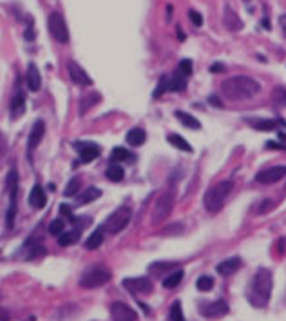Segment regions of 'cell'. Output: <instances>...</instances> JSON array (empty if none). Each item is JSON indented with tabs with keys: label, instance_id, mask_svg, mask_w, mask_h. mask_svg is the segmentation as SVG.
Returning a JSON list of instances; mask_svg holds the SVG:
<instances>
[{
	"label": "cell",
	"instance_id": "obj_28",
	"mask_svg": "<svg viewBox=\"0 0 286 321\" xmlns=\"http://www.w3.org/2000/svg\"><path fill=\"white\" fill-rule=\"evenodd\" d=\"M167 140H169V143H171V145H174V147L179 149V151H185V153H192V145L187 140H185L183 136L169 135V136H167Z\"/></svg>",
	"mask_w": 286,
	"mask_h": 321
},
{
	"label": "cell",
	"instance_id": "obj_25",
	"mask_svg": "<svg viewBox=\"0 0 286 321\" xmlns=\"http://www.w3.org/2000/svg\"><path fill=\"white\" fill-rule=\"evenodd\" d=\"M80 238H82V231L80 229H73V231H67V232H60L58 234V243L62 245V247H67V245L76 243Z\"/></svg>",
	"mask_w": 286,
	"mask_h": 321
},
{
	"label": "cell",
	"instance_id": "obj_30",
	"mask_svg": "<svg viewBox=\"0 0 286 321\" xmlns=\"http://www.w3.org/2000/svg\"><path fill=\"white\" fill-rule=\"evenodd\" d=\"M105 174H107V178L111 181H121V180H123V174H125V171H123V167H121V165H118V163H113V165H109V167H107Z\"/></svg>",
	"mask_w": 286,
	"mask_h": 321
},
{
	"label": "cell",
	"instance_id": "obj_14",
	"mask_svg": "<svg viewBox=\"0 0 286 321\" xmlns=\"http://www.w3.org/2000/svg\"><path fill=\"white\" fill-rule=\"evenodd\" d=\"M67 69H69V75H71V78H73V82H75V84H78V85H93L91 77L78 64L69 62V64H67Z\"/></svg>",
	"mask_w": 286,
	"mask_h": 321
},
{
	"label": "cell",
	"instance_id": "obj_23",
	"mask_svg": "<svg viewBox=\"0 0 286 321\" xmlns=\"http://www.w3.org/2000/svg\"><path fill=\"white\" fill-rule=\"evenodd\" d=\"M100 196H102V191H100L98 187H89V189H85V191L78 196L75 205H85V203H91V201L98 200Z\"/></svg>",
	"mask_w": 286,
	"mask_h": 321
},
{
	"label": "cell",
	"instance_id": "obj_11",
	"mask_svg": "<svg viewBox=\"0 0 286 321\" xmlns=\"http://www.w3.org/2000/svg\"><path fill=\"white\" fill-rule=\"evenodd\" d=\"M199 312H201L205 318H219V316H225L229 312V305H227V301H223V300L201 303V305H199Z\"/></svg>",
	"mask_w": 286,
	"mask_h": 321
},
{
	"label": "cell",
	"instance_id": "obj_10",
	"mask_svg": "<svg viewBox=\"0 0 286 321\" xmlns=\"http://www.w3.org/2000/svg\"><path fill=\"white\" fill-rule=\"evenodd\" d=\"M111 318H113V321H136L138 314L129 307L127 303L114 301L111 305Z\"/></svg>",
	"mask_w": 286,
	"mask_h": 321
},
{
	"label": "cell",
	"instance_id": "obj_38",
	"mask_svg": "<svg viewBox=\"0 0 286 321\" xmlns=\"http://www.w3.org/2000/svg\"><path fill=\"white\" fill-rule=\"evenodd\" d=\"M78 189H80V178H73V180L67 183V187H65L64 194L65 196H75V194L78 193Z\"/></svg>",
	"mask_w": 286,
	"mask_h": 321
},
{
	"label": "cell",
	"instance_id": "obj_26",
	"mask_svg": "<svg viewBox=\"0 0 286 321\" xmlns=\"http://www.w3.org/2000/svg\"><path fill=\"white\" fill-rule=\"evenodd\" d=\"M172 269H176V263H163V261H156V263H153L151 267H149V272L151 274H154V276H167L169 272H171Z\"/></svg>",
	"mask_w": 286,
	"mask_h": 321
},
{
	"label": "cell",
	"instance_id": "obj_43",
	"mask_svg": "<svg viewBox=\"0 0 286 321\" xmlns=\"http://www.w3.org/2000/svg\"><path fill=\"white\" fill-rule=\"evenodd\" d=\"M6 154H7V141H6V138H4V135L0 133V163L4 161Z\"/></svg>",
	"mask_w": 286,
	"mask_h": 321
},
{
	"label": "cell",
	"instance_id": "obj_12",
	"mask_svg": "<svg viewBox=\"0 0 286 321\" xmlns=\"http://www.w3.org/2000/svg\"><path fill=\"white\" fill-rule=\"evenodd\" d=\"M75 149L80 153L82 163H89V161L96 160V158L100 156V153H102V149L98 147L96 143H87V141H76V143H75Z\"/></svg>",
	"mask_w": 286,
	"mask_h": 321
},
{
	"label": "cell",
	"instance_id": "obj_34",
	"mask_svg": "<svg viewBox=\"0 0 286 321\" xmlns=\"http://www.w3.org/2000/svg\"><path fill=\"white\" fill-rule=\"evenodd\" d=\"M169 82H171V78H169V77H161V78H159V84H158V87H156V91H154V98L163 97V93H167V91H169Z\"/></svg>",
	"mask_w": 286,
	"mask_h": 321
},
{
	"label": "cell",
	"instance_id": "obj_20",
	"mask_svg": "<svg viewBox=\"0 0 286 321\" xmlns=\"http://www.w3.org/2000/svg\"><path fill=\"white\" fill-rule=\"evenodd\" d=\"M247 123L255 131H275L277 122L273 120H265V118H247Z\"/></svg>",
	"mask_w": 286,
	"mask_h": 321
},
{
	"label": "cell",
	"instance_id": "obj_6",
	"mask_svg": "<svg viewBox=\"0 0 286 321\" xmlns=\"http://www.w3.org/2000/svg\"><path fill=\"white\" fill-rule=\"evenodd\" d=\"M109 281H111V272L103 267H95L83 274L80 285L83 289H96V287H103Z\"/></svg>",
	"mask_w": 286,
	"mask_h": 321
},
{
	"label": "cell",
	"instance_id": "obj_8",
	"mask_svg": "<svg viewBox=\"0 0 286 321\" xmlns=\"http://www.w3.org/2000/svg\"><path fill=\"white\" fill-rule=\"evenodd\" d=\"M123 287L131 294H151L153 292V281L149 278H125Z\"/></svg>",
	"mask_w": 286,
	"mask_h": 321
},
{
	"label": "cell",
	"instance_id": "obj_47",
	"mask_svg": "<svg viewBox=\"0 0 286 321\" xmlns=\"http://www.w3.org/2000/svg\"><path fill=\"white\" fill-rule=\"evenodd\" d=\"M0 321H9V312L2 307H0Z\"/></svg>",
	"mask_w": 286,
	"mask_h": 321
},
{
	"label": "cell",
	"instance_id": "obj_37",
	"mask_svg": "<svg viewBox=\"0 0 286 321\" xmlns=\"http://www.w3.org/2000/svg\"><path fill=\"white\" fill-rule=\"evenodd\" d=\"M19 185V173L15 171V169H11L9 173H7V178H6V187L7 191H11V189H15V187Z\"/></svg>",
	"mask_w": 286,
	"mask_h": 321
},
{
	"label": "cell",
	"instance_id": "obj_31",
	"mask_svg": "<svg viewBox=\"0 0 286 321\" xmlns=\"http://www.w3.org/2000/svg\"><path fill=\"white\" fill-rule=\"evenodd\" d=\"M131 158H133V154H131V151H127L125 147H116V149H113V153H111V160L114 161V163L131 160Z\"/></svg>",
	"mask_w": 286,
	"mask_h": 321
},
{
	"label": "cell",
	"instance_id": "obj_3",
	"mask_svg": "<svg viewBox=\"0 0 286 321\" xmlns=\"http://www.w3.org/2000/svg\"><path fill=\"white\" fill-rule=\"evenodd\" d=\"M232 189H234V183L230 180L219 181L217 185L210 187L209 191L205 193V198H203L205 209H207L210 214L219 212L223 209V205H225V201H227V196L232 193Z\"/></svg>",
	"mask_w": 286,
	"mask_h": 321
},
{
	"label": "cell",
	"instance_id": "obj_39",
	"mask_svg": "<svg viewBox=\"0 0 286 321\" xmlns=\"http://www.w3.org/2000/svg\"><path fill=\"white\" fill-rule=\"evenodd\" d=\"M178 73L179 75H183L185 78L191 77L192 75V62L191 60H181L179 65H178Z\"/></svg>",
	"mask_w": 286,
	"mask_h": 321
},
{
	"label": "cell",
	"instance_id": "obj_1",
	"mask_svg": "<svg viewBox=\"0 0 286 321\" xmlns=\"http://www.w3.org/2000/svg\"><path fill=\"white\" fill-rule=\"evenodd\" d=\"M221 93L227 100L241 102V100H250L255 95H259L261 84L250 77H232L227 78L221 84Z\"/></svg>",
	"mask_w": 286,
	"mask_h": 321
},
{
	"label": "cell",
	"instance_id": "obj_46",
	"mask_svg": "<svg viewBox=\"0 0 286 321\" xmlns=\"http://www.w3.org/2000/svg\"><path fill=\"white\" fill-rule=\"evenodd\" d=\"M279 26H281V31H283V35L286 37V15H281V17H279Z\"/></svg>",
	"mask_w": 286,
	"mask_h": 321
},
{
	"label": "cell",
	"instance_id": "obj_18",
	"mask_svg": "<svg viewBox=\"0 0 286 321\" xmlns=\"http://www.w3.org/2000/svg\"><path fill=\"white\" fill-rule=\"evenodd\" d=\"M24 111H26V97L19 89L17 95L13 97V100H11V116L13 118H20V116L24 115Z\"/></svg>",
	"mask_w": 286,
	"mask_h": 321
},
{
	"label": "cell",
	"instance_id": "obj_33",
	"mask_svg": "<svg viewBox=\"0 0 286 321\" xmlns=\"http://www.w3.org/2000/svg\"><path fill=\"white\" fill-rule=\"evenodd\" d=\"M196 287H197V290H201V292H209V290H212V287H214V280H212V276L197 278Z\"/></svg>",
	"mask_w": 286,
	"mask_h": 321
},
{
	"label": "cell",
	"instance_id": "obj_48",
	"mask_svg": "<svg viewBox=\"0 0 286 321\" xmlns=\"http://www.w3.org/2000/svg\"><path fill=\"white\" fill-rule=\"evenodd\" d=\"M209 102L212 103V105H216V107H223V103L217 100V97H210L209 98Z\"/></svg>",
	"mask_w": 286,
	"mask_h": 321
},
{
	"label": "cell",
	"instance_id": "obj_40",
	"mask_svg": "<svg viewBox=\"0 0 286 321\" xmlns=\"http://www.w3.org/2000/svg\"><path fill=\"white\" fill-rule=\"evenodd\" d=\"M273 100L277 103H281V105H286V89L285 87H275L273 89Z\"/></svg>",
	"mask_w": 286,
	"mask_h": 321
},
{
	"label": "cell",
	"instance_id": "obj_27",
	"mask_svg": "<svg viewBox=\"0 0 286 321\" xmlns=\"http://www.w3.org/2000/svg\"><path fill=\"white\" fill-rule=\"evenodd\" d=\"M185 272L183 270H174V272H169L165 278H163V287L165 289H176L181 280H183Z\"/></svg>",
	"mask_w": 286,
	"mask_h": 321
},
{
	"label": "cell",
	"instance_id": "obj_7",
	"mask_svg": "<svg viewBox=\"0 0 286 321\" xmlns=\"http://www.w3.org/2000/svg\"><path fill=\"white\" fill-rule=\"evenodd\" d=\"M47 27H49V33H51L53 39L57 42H60V44H67L69 42V29H67V24H65L64 17L60 13L49 15Z\"/></svg>",
	"mask_w": 286,
	"mask_h": 321
},
{
	"label": "cell",
	"instance_id": "obj_41",
	"mask_svg": "<svg viewBox=\"0 0 286 321\" xmlns=\"http://www.w3.org/2000/svg\"><path fill=\"white\" fill-rule=\"evenodd\" d=\"M60 232H64V221H62V220H55V221H51V225H49V234L58 236Z\"/></svg>",
	"mask_w": 286,
	"mask_h": 321
},
{
	"label": "cell",
	"instance_id": "obj_24",
	"mask_svg": "<svg viewBox=\"0 0 286 321\" xmlns=\"http://www.w3.org/2000/svg\"><path fill=\"white\" fill-rule=\"evenodd\" d=\"M102 100V95L100 93H96V91H91L89 95H85L82 98V102H80V115H85L91 107H95L96 103Z\"/></svg>",
	"mask_w": 286,
	"mask_h": 321
},
{
	"label": "cell",
	"instance_id": "obj_17",
	"mask_svg": "<svg viewBox=\"0 0 286 321\" xmlns=\"http://www.w3.org/2000/svg\"><path fill=\"white\" fill-rule=\"evenodd\" d=\"M29 205L35 207V209H44L45 207V193H44V187L42 185H37L31 189V193H29Z\"/></svg>",
	"mask_w": 286,
	"mask_h": 321
},
{
	"label": "cell",
	"instance_id": "obj_16",
	"mask_svg": "<svg viewBox=\"0 0 286 321\" xmlns=\"http://www.w3.org/2000/svg\"><path fill=\"white\" fill-rule=\"evenodd\" d=\"M42 87V78H40L38 67L35 64L27 65V89L37 93V91Z\"/></svg>",
	"mask_w": 286,
	"mask_h": 321
},
{
	"label": "cell",
	"instance_id": "obj_2",
	"mask_svg": "<svg viewBox=\"0 0 286 321\" xmlns=\"http://www.w3.org/2000/svg\"><path fill=\"white\" fill-rule=\"evenodd\" d=\"M272 287H273V278L272 272L268 269H259L255 272L254 280L250 283L248 289V301L252 303L254 307H267L272 296Z\"/></svg>",
	"mask_w": 286,
	"mask_h": 321
},
{
	"label": "cell",
	"instance_id": "obj_5",
	"mask_svg": "<svg viewBox=\"0 0 286 321\" xmlns=\"http://www.w3.org/2000/svg\"><path fill=\"white\" fill-rule=\"evenodd\" d=\"M131 218H133L131 209H129V207H120L118 211H114L111 216H109L103 227H105V231L111 232V234H118V232L123 231V229L127 227Z\"/></svg>",
	"mask_w": 286,
	"mask_h": 321
},
{
	"label": "cell",
	"instance_id": "obj_21",
	"mask_svg": "<svg viewBox=\"0 0 286 321\" xmlns=\"http://www.w3.org/2000/svg\"><path fill=\"white\" fill-rule=\"evenodd\" d=\"M125 140H127L129 145H134V147H138V145H143L147 140V135H145V131L141 127H134L131 129L127 133V136H125Z\"/></svg>",
	"mask_w": 286,
	"mask_h": 321
},
{
	"label": "cell",
	"instance_id": "obj_19",
	"mask_svg": "<svg viewBox=\"0 0 286 321\" xmlns=\"http://www.w3.org/2000/svg\"><path fill=\"white\" fill-rule=\"evenodd\" d=\"M103 232H105V227H103V225H100L95 232H91V236L87 238V241H85V249H87V251H96L98 247H102Z\"/></svg>",
	"mask_w": 286,
	"mask_h": 321
},
{
	"label": "cell",
	"instance_id": "obj_44",
	"mask_svg": "<svg viewBox=\"0 0 286 321\" xmlns=\"http://www.w3.org/2000/svg\"><path fill=\"white\" fill-rule=\"evenodd\" d=\"M60 214H64L65 218H69L71 221H76V216H73V212H71V207L69 205H60Z\"/></svg>",
	"mask_w": 286,
	"mask_h": 321
},
{
	"label": "cell",
	"instance_id": "obj_32",
	"mask_svg": "<svg viewBox=\"0 0 286 321\" xmlns=\"http://www.w3.org/2000/svg\"><path fill=\"white\" fill-rule=\"evenodd\" d=\"M187 87V80H185L183 75H179L176 73V77L171 78V82H169V91H185Z\"/></svg>",
	"mask_w": 286,
	"mask_h": 321
},
{
	"label": "cell",
	"instance_id": "obj_49",
	"mask_svg": "<svg viewBox=\"0 0 286 321\" xmlns=\"http://www.w3.org/2000/svg\"><path fill=\"white\" fill-rule=\"evenodd\" d=\"M267 149H285L283 145H277L275 141H268L267 143Z\"/></svg>",
	"mask_w": 286,
	"mask_h": 321
},
{
	"label": "cell",
	"instance_id": "obj_45",
	"mask_svg": "<svg viewBox=\"0 0 286 321\" xmlns=\"http://www.w3.org/2000/svg\"><path fill=\"white\" fill-rule=\"evenodd\" d=\"M210 73H225V65L223 64H212L210 65Z\"/></svg>",
	"mask_w": 286,
	"mask_h": 321
},
{
	"label": "cell",
	"instance_id": "obj_42",
	"mask_svg": "<svg viewBox=\"0 0 286 321\" xmlns=\"http://www.w3.org/2000/svg\"><path fill=\"white\" fill-rule=\"evenodd\" d=\"M189 19H191L192 24H194V26H197V27L203 24V17L197 13V11H194V9H191V11H189Z\"/></svg>",
	"mask_w": 286,
	"mask_h": 321
},
{
	"label": "cell",
	"instance_id": "obj_9",
	"mask_svg": "<svg viewBox=\"0 0 286 321\" xmlns=\"http://www.w3.org/2000/svg\"><path fill=\"white\" fill-rule=\"evenodd\" d=\"M286 176V167L285 165H275V167L265 169L261 171L257 176H255V181L257 183H265V185H272V183H277Z\"/></svg>",
	"mask_w": 286,
	"mask_h": 321
},
{
	"label": "cell",
	"instance_id": "obj_13",
	"mask_svg": "<svg viewBox=\"0 0 286 321\" xmlns=\"http://www.w3.org/2000/svg\"><path fill=\"white\" fill-rule=\"evenodd\" d=\"M44 135H45V123L42 122V120H37L35 125H33V129H31V135H29V145H27L29 156H31V153L35 151V149L38 147V143L42 141Z\"/></svg>",
	"mask_w": 286,
	"mask_h": 321
},
{
	"label": "cell",
	"instance_id": "obj_36",
	"mask_svg": "<svg viewBox=\"0 0 286 321\" xmlns=\"http://www.w3.org/2000/svg\"><path fill=\"white\" fill-rule=\"evenodd\" d=\"M275 207V203H273V200L267 198V200H263L259 205H257V209H255V212L257 214H267V212H270Z\"/></svg>",
	"mask_w": 286,
	"mask_h": 321
},
{
	"label": "cell",
	"instance_id": "obj_22",
	"mask_svg": "<svg viewBox=\"0 0 286 321\" xmlns=\"http://www.w3.org/2000/svg\"><path fill=\"white\" fill-rule=\"evenodd\" d=\"M223 20H225V26H227V29H230V31H239V29L243 27L241 19H239V17H237V15H235L230 7L225 9V17H223Z\"/></svg>",
	"mask_w": 286,
	"mask_h": 321
},
{
	"label": "cell",
	"instance_id": "obj_29",
	"mask_svg": "<svg viewBox=\"0 0 286 321\" xmlns=\"http://www.w3.org/2000/svg\"><path fill=\"white\" fill-rule=\"evenodd\" d=\"M176 116H178V120L183 123L185 127L189 129H201V123L199 120H196L194 116H191L189 113H183V111H176Z\"/></svg>",
	"mask_w": 286,
	"mask_h": 321
},
{
	"label": "cell",
	"instance_id": "obj_35",
	"mask_svg": "<svg viewBox=\"0 0 286 321\" xmlns=\"http://www.w3.org/2000/svg\"><path fill=\"white\" fill-rule=\"evenodd\" d=\"M171 321H185L183 318V310H181V303L179 301H174V305H172L171 308V318H169Z\"/></svg>",
	"mask_w": 286,
	"mask_h": 321
},
{
	"label": "cell",
	"instance_id": "obj_15",
	"mask_svg": "<svg viewBox=\"0 0 286 321\" xmlns=\"http://www.w3.org/2000/svg\"><path fill=\"white\" fill-rule=\"evenodd\" d=\"M239 267H241V258H229V260H225V261L217 265L216 270L223 276H230V274L237 272Z\"/></svg>",
	"mask_w": 286,
	"mask_h": 321
},
{
	"label": "cell",
	"instance_id": "obj_4",
	"mask_svg": "<svg viewBox=\"0 0 286 321\" xmlns=\"http://www.w3.org/2000/svg\"><path fill=\"white\" fill-rule=\"evenodd\" d=\"M174 203H176V193L174 189H169L165 193H161L154 203V211H153V223L159 225L161 221H165L169 216H171L172 209H174Z\"/></svg>",
	"mask_w": 286,
	"mask_h": 321
}]
</instances>
